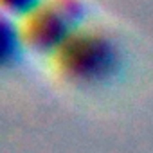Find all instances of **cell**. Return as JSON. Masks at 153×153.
Segmentation results:
<instances>
[{
  "instance_id": "obj_1",
  "label": "cell",
  "mask_w": 153,
  "mask_h": 153,
  "mask_svg": "<svg viewBox=\"0 0 153 153\" xmlns=\"http://www.w3.org/2000/svg\"><path fill=\"white\" fill-rule=\"evenodd\" d=\"M47 61L58 78L76 85H94L115 74L121 54L112 36L83 24L47 56Z\"/></svg>"
},
{
  "instance_id": "obj_4",
  "label": "cell",
  "mask_w": 153,
  "mask_h": 153,
  "mask_svg": "<svg viewBox=\"0 0 153 153\" xmlns=\"http://www.w3.org/2000/svg\"><path fill=\"white\" fill-rule=\"evenodd\" d=\"M38 0H0L2 15H7L11 18H18L27 9H31Z\"/></svg>"
},
{
  "instance_id": "obj_3",
  "label": "cell",
  "mask_w": 153,
  "mask_h": 153,
  "mask_svg": "<svg viewBox=\"0 0 153 153\" xmlns=\"http://www.w3.org/2000/svg\"><path fill=\"white\" fill-rule=\"evenodd\" d=\"M0 22H2V25H0V38H2L0 40V56H2V63L6 67H9L11 63L18 61V58L25 47H24V42H22V36H20L15 18L2 15Z\"/></svg>"
},
{
  "instance_id": "obj_2",
  "label": "cell",
  "mask_w": 153,
  "mask_h": 153,
  "mask_svg": "<svg viewBox=\"0 0 153 153\" xmlns=\"http://www.w3.org/2000/svg\"><path fill=\"white\" fill-rule=\"evenodd\" d=\"M16 20L24 47L49 56L65 38L87 24L83 0H38Z\"/></svg>"
}]
</instances>
